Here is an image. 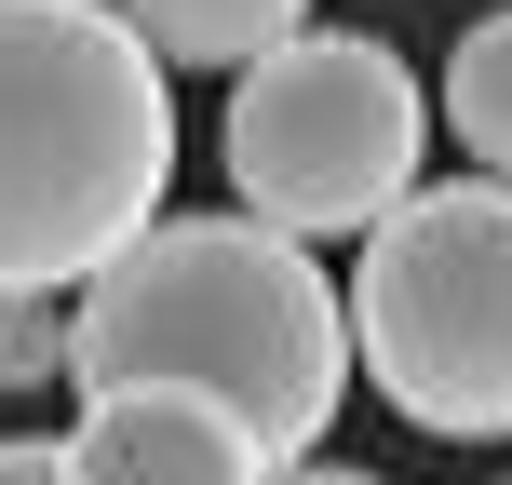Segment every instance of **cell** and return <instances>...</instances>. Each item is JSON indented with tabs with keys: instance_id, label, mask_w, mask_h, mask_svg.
Listing matches in <instances>:
<instances>
[{
	"instance_id": "cell-1",
	"label": "cell",
	"mask_w": 512,
	"mask_h": 485,
	"mask_svg": "<svg viewBox=\"0 0 512 485\" xmlns=\"http://www.w3.org/2000/svg\"><path fill=\"white\" fill-rule=\"evenodd\" d=\"M149 378L216 391L270 459H310L364 378V337L351 297L310 270V243L230 203V216H162L81 283L68 391H149Z\"/></svg>"
},
{
	"instance_id": "cell-10",
	"label": "cell",
	"mask_w": 512,
	"mask_h": 485,
	"mask_svg": "<svg viewBox=\"0 0 512 485\" xmlns=\"http://www.w3.org/2000/svg\"><path fill=\"white\" fill-rule=\"evenodd\" d=\"M270 485H378V472H351V459H324V445H310V459H283Z\"/></svg>"
},
{
	"instance_id": "cell-9",
	"label": "cell",
	"mask_w": 512,
	"mask_h": 485,
	"mask_svg": "<svg viewBox=\"0 0 512 485\" xmlns=\"http://www.w3.org/2000/svg\"><path fill=\"white\" fill-rule=\"evenodd\" d=\"M0 485H68V445H41V432H0Z\"/></svg>"
},
{
	"instance_id": "cell-2",
	"label": "cell",
	"mask_w": 512,
	"mask_h": 485,
	"mask_svg": "<svg viewBox=\"0 0 512 485\" xmlns=\"http://www.w3.org/2000/svg\"><path fill=\"white\" fill-rule=\"evenodd\" d=\"M176 81L122 0H0V297H81L162 230Z\"/></svg>"
},
{
	"instance_id": "cell-6",
	"label": "cell",
	"mask_w": 512,
	"mask_h": 485,
	"mask_svg": "<svg viewBox=\"0 0 512 485\" xmlns=\"http://www.w3.org/2000/svg\"><path fill=\"white\" fill-rule=\"evenodd\" d=\"M122 14L162 41V68H256L310 27V0H122Z\"/></svg>"
},
{
	"instance_id": "cell-3",
	"label": "cell",
	"mask_w": 512,
	"mask_h": 485,
	"mask_svg": "<svg viewBox=\"0 0 512 485\" xmlns=\"http://www.w3.org/2000/svg\"><path fill=\"white\" fill-rule=\"evenodd\" d=\"M364 391L432 445L512 432V176H445L364 230L351 270Z\"/></svg>"
},
{
	"instance_id": "cell-8",
	"label": "cell",
	"mask_w": 512,
	"mask_h": 485,
	"mask_svg": "<svg viewBox=\"0 0 512 485\" xmlns=\"http://www.w3.org/2000/svg\"><path fill=\"white\" fill-rule=\"evenodd\" d=\"M81 351V297H0V391H54Z\"/></svg>"
},
{
	"instance_id": "cell-5",
	"label": "cell",
	"mask_w": 512,
	"mask_h": 485,
	"mask_svg": "<svg viewBox=\"0 0 512 485\" xmlns=\"http://www.w3.org/2000/svg\"><path fill=\"white\" fill-rule=\"evenodd\" d=\"M270 472H283L270 445L216 391H176V378L81 391V418H68V485H270Z\"/></svg>"
},
{
	"instance_id": "cell-4",
	"label": "cell",
	"mask_w": 512,
	"mask_h": 485,
	"mask_svg": "<svg viewBox=\"0 0 512 485\" xmlns=\"http://www.w3.org/2000/svg\"><path fill=\"white\" fill-rule=\"evenodd\" d=\"M418 149H432V95L378 27H297L230 81V122H216L230 203L297 243H364L418 189Z\"/></svg>"
},
{
	"instance_id": "cell-7",
	"label": "cell",
	"mask_w": 512,
	"mask_h": 485,
	"mask_svg": "<svg viewBox=\"0 0 512 485\" xmlns=\"http://www.w3.org/2000/svg\"><path fill=\"white\" fill-rule=\"evenodd\" d=\"M445 135H459L486 176H512V0L472 14L459 54H445Z\"/></svg>"
}]
</instances>
